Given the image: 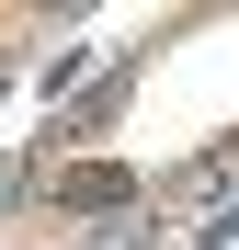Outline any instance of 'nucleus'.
I'll return each instance as SVG.
<instances>
[{
    "mask_svg": "<svg viewBox=\"0 0 239 250\" xmlns=\"http://www.w3.org/2000/svg\"><path fill=\"white\" fill-rule=\"evenodd\" d=\"M57 193H68V205H126L137 182H126V171H103V159H91V171H57Z\"/></svg>",
    "mask_w": 239,
    "mask_h": 250,
    "instance_id": "f257e3e1",
    "label": "nucleus"
}]
</instances>
